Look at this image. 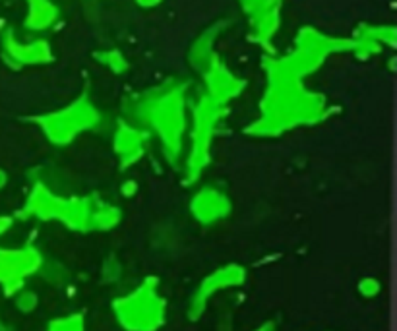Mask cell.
<instances>
[{
    "label": "cell",
    "mask_w": 397,
    "mask_h": 331,
    "mask_svg": "<svg viewBox=\"0 0 397 331\" xmlns=\"http://www.w3.org/2000/svg\"><path fill=\"white\" fill-rule=\"evenodd\" d=\"M115 312L128 331H155L165 320V302L159 298L155 279H147L138 291L115 302Z\"/></svg>",
    "instance_id": "obj_1"
},
{
    "label": "cell",
    "mask_w": 397,
    "mask_h": 331,
    "mask_svg": "<svg viewBox=\"0 0 397 331\" xmlns=\"http://www.w3.org/2000/svg\"><path fill=\"white\" fill-rule=\"evenodd\" d=\"M244 281V269L238 267V265H229V267H223L219 272H215L214 275H209L202 287H200V293L196 294L194 298V304H192V316L196 314L198 316L202 308H204V302L209 294H214L215 291L225 287H235V285H241Z\"/></svg>",
    "instance_id": "obj_2"
},
{
    "label": "cell",
    "mask_w": 397,
    "mask_h": 331,
    "mask_svg": "<svg viewBox=\"0 0 397 331\" xmlns=\"http://www.w3.org/2000/svg\"><path fill=\"white\" fill-rule=\"evenodd\" d=\"M229 198L223 196L221 192L212 190V188H206L202 190L194 198V204H192V211L198 217L200 221L204 223H212L215 219H221L223 215L229 214Z\"/></svg>",
    "instance_id": "obj_3"
},
{
    "label": "cell",
    "mask_w": 397,
    "mask_h": 331,
    "mask_svg": "<svg viewBox=\"0 0 397 331\" xmlns=\"http://www.w3.org/2000/svg\"><path fill=\"white\" fill-rule=\"evenodd\" d=\"M117 151L122 159L130 157L128 161H136L142 153V140L134 130H126L122 136H117Z\"/></svg>",
    "instance_id": "obj_4"
},
{
    "label": "cell",
    "mask_w": 397,
    "mask_h": 331,
    "mask_svg": "<svg viewBox=\"0 0 397 331\" xmlns=\"http://www.w3.org/2000/svg\"><path fill=\"white\" fill-rule=\"evenodd\" d=\"M49 331H84V322L80 316H68L52 322Z\"/></svg>",
    "instance_id": "obj_5"
},
{
    "label": "cell",
    "mask_w": 397,
    "mask_h": 331,
    "mask_svg": "<svg viewBox=\"0 0 397 331\" xmlns=\"http://www.w3.org/2000/svg\"><path fill=\"white\" fill-rule=\"evenodd\" d=\"M362 293L368 294V296H372V294L378 293V283L372 279H367L362 283Z\"/></svg>",
    "instance_id": "obj_6"
},
{
    "label": "cell",
    "mask_w": 397,
    "mask_h": 331,
    "mask_svg": "<svg viewBox=\"0 0 397 331\" xmlns=\"http://www.w3.org/2000/svg\"><path fill=\"white\" fill-rule=\"evenodd\" d=\"M258 331H275V330H273L272 324H265L264 327H260V330H258Z\"/></svg>",
    "instance_id": "obj_7"
}]
</instances>
